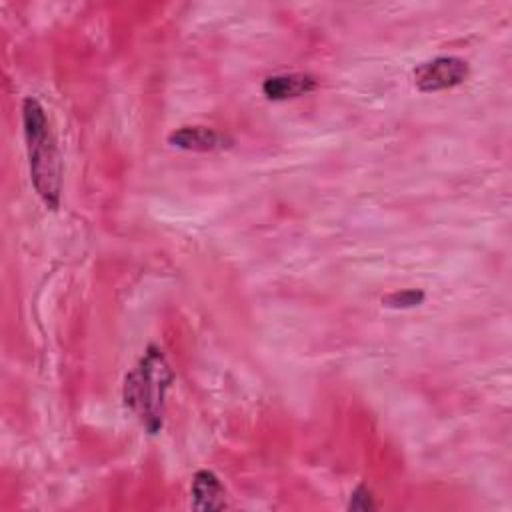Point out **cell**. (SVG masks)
I'll return each mask as SVG.
<instances>
[{"label": "cell", "instance_id": "6", "mask_svg": "<svg viewBox=\"0 0 512 512\" xmlns=\"http://www.w3.org/2000/svg\"><path fill=\"white\" fill-rule=\"evenodd\" d=\"M192 508L196 510H222L226 508V490L212 470H198L192 478Z\"/></svg>", "mask_w": 512, "mask_h": 512}, {"label": "cell", "instance_id": "3", "mask_svg": "<svg viewBox=\"0 0 512 512\" xmlns=\"http://www.w3.org/2000/svg\"><path fill=\"white\" fill-rule=\"evenodd\" d=\"M420 92H438L462 84L468 78V62L458 56H436L418 64L412 72Z\"/></svg>", "mask_w": 512, "mask_h": 512}, {"label": "cell", "instance_id": "4", "mask_svg": "<svg viewBox=\"0 0 512 512\" xmlns=\"http://www.w3.org/2000/svg\"><path fill=\"white\" fill-rule=\"evenodd\" d=\"M168 144L180 150L214 152L232 146V138L208 126H180L168 134Z\"/></svg>", "mask_w": 512, "mask_h": 512}, {"label": "cell", "instance_id": "8", "mask_svg": "<svg viewBox=\"0 0 512 512\" xmlns=\"http://www.w3.org/2000/svg\"><path fill=\"white\" fill-rule=\"evenodd\" d=\"M378 504L374 502L372 492L368 490L366 484H358L348 500V510H360V512H368V510H376Z\"/></svg>", "mask_w": 512, "mask_h": 512}, {"label": "cell", "instance_id": "2", "mask_svg": "<svg viewBox=\"0 0 512 512\" xmlns=\"http://www.w3.org/2000/svg\"><path fill=\"white\" fill-rule=\"evenodd\" d=\"M174 380L172 368L156 344H150L126 374L122 398L148 434H158L164 422V400Z\"/></svg>", "mask_w": 512, "mask_h": 512}, {"label": "cell", "instance_id": "1", "mask_svg": "<svg viewBox=\"0 0 512 512\" xmlns=\"http://www.w3.org/2000/svg\"><path fill=\"white\" fill-rule=\"evenodd\" d=\"M22 126L34 190L50 210H56L62 192V160L44 106L34 96H26L22 102Z\"/></svg>", "mask_w": 512, "mask_h": 512}, {"label": "cell", "instance_id": "7", "mask_svg": "<svg viewBox=\"0 0 512 512\" xmlns=\"http://www.w3.org/2000/svg\"><path fill=\"white\" fill-rule=\"evenodd\" d=\"M426 294L424 290L418 288H406V290H396L390 292L382 298V306L386 308H394V310H404V308H414L420 306L424 302Z\"/></svg>", "mask_w": 512, "mask_h": 512}, {"label": "cell", "instance_id": "5", "mask_svg": "<svg viewBox=\"0 0 512 512\" xmlns=\"http://www.w3.org/2000/svg\"><path fill=\"white\" fill-rule=\"evenodd\" d=\"M316 86H318L316 78L306 72L274 74L262 82V94L268 100L280 102V100H292V98L306 96L312 90H316Z\"/></svg>", "mask_w": 512, "mask_h": 512}]
</instances>
